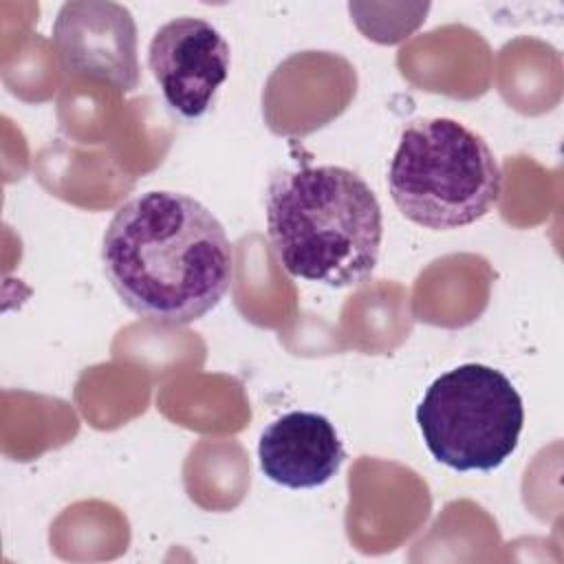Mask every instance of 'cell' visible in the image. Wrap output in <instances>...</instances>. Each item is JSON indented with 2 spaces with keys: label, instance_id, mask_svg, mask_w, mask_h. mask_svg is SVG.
<instances>
[{
  "label": "cell",
  "instance_id": "1",
  "mask_svg": "<svg viewBox=\"0 0 564 564\" xmlns=\"http://www.w3.org/2000/svg\"><path fill=\"white\" fill-rule=\"evenodd\" d=\"M101 262L132 313L172 326L207 315L234 280V249L220 220L196 198L167 189L139 194L115 212Z\"/></svg>",
  "mask_w": 564,
  "mask_h": 564
},
{
  "label": "cell",
  "instance_id": "2",
  "mask_svg": "<svg viewBox=\"0 0 564 564\" xmlns=\"http://www.w3.org/2000/svg\"><path fill=\"white\" fill-rule=\"evenodd\" d=\"M267 234L286 273L341 289L372 275L383 216L375 192L357 172L302 165L271 178Z\"/></svg>",
  "mask_w": 564,
  "mask_h": 564
},
{
  "label": "cell",
  "instance_id": "3",
  "mask_svg": "<svg viewBox=\"0 0 564 564\" xmlns=\"http://www.w3.org/2000/svg\"><path fill=\"white\" fill-rule=\"evenodd\" d=\"M399 212L425 229H458L480 220L502 194V170L474 130L456 119L412 121L388 170Z\"/></svg>",
  "mask_w": 564,
  "mask_h": 564
},
{
  "label": "cell",
  "instance_id": "4",
  "mask_svg": "<svg viewBox=\"0 0 564 564\" xmlns=\"http://www.w3.org/2000/svg\"><path fill=\"white\" fill-rule=\"evenodd\" d=\"M416 423L438 463L456 471H491L516 452L524 405L507 375L463 364L430 383Z\"/></svg>",
  "mask_w": 564,
  "mask_h": 564
},
{
  "label": "cell",
  "instance_id": "5",
  "mask_svg": "<svg viewBox=\"0 0 564 564\" xmlns=\"http://www.w3.org/2000/svg\"><path fill=\"white\" fill-rule=\"evenodd\" d=\"M231 51L203 18L181 15L152 35L148 66L167 101L185 119L203 117L229 75Z\"/></svg>",
  "mask_w": 564,
  "mask_h": 564
},
{
  "label": "cell",
  "instance_id": "6",
  "mask_svg": "<svg viewBox=\"0 0 564 564\" xmlns=\"http://www.w3.org/2000/svg\"><path fill=\"white\" fill-rule=\"evenodd\" d=\"M53 46L62 68L110 84L119 90L139 86L137 26L117 2H66L53 24Z\"/></svg>",
  "mask_w": 564,
  "mask_h": 564
},
{
  "label": "cell",
  "instance_id": "7",
  "mask_svg": "<svg viewBox=\"0 0 564 564\" xmlns=\"http://www.w3.org/2000/svg\"><path fill=\"white\" fill-rule=\"evenodd\" d=\"M258 458L269 480L289 489H315L339 471L346 452L324 414L293 410L264 427Z\"/></svg>",
  "mask_w": 564,
  "mask_h": 564
}]
</instances>
